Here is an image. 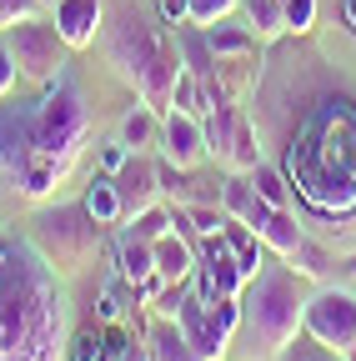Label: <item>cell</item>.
Segmentation results:
<instances>
[{
    "mask_svg": "<svg viewBox=\"0 0 356 361\" xmlns=\"http://www.w3.org/2000/svg\"><path fill=\"white\" fill-rule=\"evenodd\" d=\"M226 166H231L236 176H251V171L261 166V146H256V130H251V121H246V116H241V126H236V135H231Z\"/></svg>",
    "mask_w": 356,
    "mask_h": 361,
    "instance_id": "23",
    "label": "cell"
},
{
    "mask_svg": "<svg viewBox=\"0 0 356 361\" xmlns=\"http://www.w3.org/2000/svg\"><path fill=\"white\" fill-rule=\"evenodd\" d=\"M161 156L171 171H191L206 156V121L186 116V111H166L161 121Z\"/></svg>",
    "mask_w": 356,
    "mask_h": 361,
    "instance_id": "9",
    "label": "cell"
},
{
    "mask_svg": "<svg viewBox=\"0 0 356 361\" xmlns=\"http://www.w3.org/2000/svg\"><path fill=\"white\" fill-rule=\"evenodd\" d=\"M40 16V0H0V30H11L20 20H35Z\"/></svg>",
    "mask_w": 356,
    "mask_h": 361,
    "instance_id": "31",
    "label": "cell"
},
{
    "mask_svg": "<svg viewBox=\"0 0 356 361\" xmlns=\"http://www.w3.org/2000/svg\"><path fill=\"white\" fill-rule=\"evenodd\" d=\"M121 146L125 151H151V146H161V111H151V106H136L125 121H121Z\"/></svg>",
    "mask_w": 356,
    "mask_h": 361,
    "instance_id": "18",
    "label": "cell"
},
{
    "mask_svg": "<svg viewBox=\"0 0 356 361\" xmlns=\"http://www.w3.org/2000/svg\"><path fill=\"white\" fill-rule=\"evenodd\" d=\"M66 361H101V331H80L66 351Z\"/></svg>",
    "mask_w": 356,
    "mask_h": 361,
    "instance_id": "34",
    "label": "cell"
},
{
    "mask_svg": "<svg viewBox=\"0 0 356 361\" xmlns=\"http://www.w3.org/2000/svg\"><path fill=\"white\" fill-rule=\"evenodd\" d=\"M146 361H201V356L186 341V331H181L176 316H156V322L146 326Z\"/></svg>",
    "mask_w": 356,
    "mask_h": 361,
    "instance_id": "14",
    "label": "cell"
},
{
    "mask_svg": "<svg viewBox=\"0 0 356 361\" xmlns=\"http://www.w3.org/2000/svg\"><path fill=\"white\" fill-rule=\"evenodd\" d=\"M85 211H91V221L96 226H116V221H125V206H121V191H116V180L111 176H101L91 191H85V201H80Z\"/></svg>",
    "mask_w": 356,
    "mask_h": 361,
    "instance_id": "20",
    "label": "cell"
},
{
    "mask_svg": "<svg viewBox=\"0 0 356 361\" xmlns=\"http://www.w3.org/2000/svg\"><path fill=\"white\" fill-rule=\"evenodd\" d=\"M236 6H241V0H186V25L206 30V25H216V20H226Z\"/></svg>",
    "mask_w": 356,
    "mask_h": 361,
    "instance_id": "30",
    "label": "cell"
},
{
    "mask_svg": "<svg viewBox=\"0 0 356 361\" xmlns=\"http://www.w3.org/2000/svg\"><path fill=\"white\" fill-rule=\"evenodd\" d=\"M241 322L256 336V361H276L291 351V341L301 336L306 322V296L296 291V276L281 271H261L251 281V291H241Z\"/></svg>",
    "mask_w": 356,
    "mask_h": 361,
    "instance_id": "4",
    "label": "cell"
},
{
    "mask_svg": "<svg viewBox=\"0 0 356 361\" xmlns=\"http://www.w3.org/2000/svg\"><path fill=\"white\" fill-rule=\"evenodd\" d=\"M311 25H317V0H286V30L306 35Z\"/></svg>",
    "mask_w": 356,
    "mask_h": 361,
    "instance_id": "32",
    "label": "cell"
},
{
    "mask_svg": "<svg viewBox=\"0 0 356 361\" xmlns=\"http://www.w3.org/2000/svg\"><path fill=\"white\" fill-rule=\"evenodd\" d=\"M30 161V116L0 111V171H20Z\"/></svg>",
    "mask_w": 356,
    "mask_h": 361,
    "instance_id": "16",
    "label": "cell"
},
{
    "mask_svg": "<svg viewBox=\"0 0 356 361\" xmlns=\"http://www.w3.org/2000/svg\"><path fill=\"white\" fill-rule=\"evenodd\" d=\"M256 236H261V246H266V251H276V256H291V251L306 241V231L296 226V216H291V211H271Z\"/></svg>",
    "mask_w": 356,
    "mask_h": 361,
    "instance_id": "19",
    "label": "cell"
},
{
    "mask_svg": "<svg viewBox=\"0 0 356 361\" xmlns=\"http://www.w3.org/2000/svg\"><path fill=\"white\" fill-rule=\"evenodd\" d=\"M186 216H191V231H201V236L221 231V221H226V211H216V206H186Z\"/></svg>",
    "mask_w": 356,
    "mask_h": 361,
    "instance_id": "33",
    "label": "cell"
},
{
    "mask_svg": "<svg viewBox=\"0 0 356 361\" xmlns=\"http://www.w3.org/2000/svg\"><path fill=\"white\" fill-rule=\"evenodd\" d=\"M236 126H241V111H236L231 101H221V106L211 111V126H206V151L226 156V151H231V135H236Z\"/></svg>",
    "mask_w": 356,
    "mask_h": 361,
    "instance_id": "24",
    "label": "cell"
},
{
    "mask_svg": "<svg viewBox=\"0 0 356 361\" xmlns=\"http://www.w3.org/2000/svg\"><path fill=\"white\" fill-rule=\"evenodd\" d=\"M116 266H121V276L125 281H146V276H156V246L151 241H141V236H121V246H116Z\"/></svg>",
    "mask_w": 356,
    "mask_h": 361,
    "instance_id": "17",
    "label": "cell"
},
{
    "mask_svg": "<svg viewBox=\"0 0 356 361\" xmlns=\"http://www.w3.org/2000/svg\"><path fill=\"white\" fill-rule=\"evenodd\" d=\"M35 226H40V236H46V241H56V246L46 251L51 261H85V256L96 251V231H101V226L91 221V211H85V206L46 211Z\"/></svg>",
    "mask_w": 356,
    "mask_h": 361,
    "instance_id": "8",
    "label": "cell"
},
{
    "mask_svg": "<svg viewBox=\"0 0 356 361\" xmlns=\"http://www.w3.org/2000/svg\"><path fill=\"white\" fill-rule=\"evenodd\" d=\"M171 111H186V116H201V121L216 111L196 71H181V80H176V90H171Z\"/></svg>",
    "mask_w": 356,
    "mask_h": 361,
    "instance_id": "22",
    "label": "cell"
},
{
    "mask_svg": "<svg viewBox=\"0 0 356 361\" xmlns=\"http://www.w3.org/2000/svg\"><path fill=\"white\" fill-rule=\"evenodd\" d=\"M106 56H111L121 80H130L141 90V101L151 111H171V90L186 66H181L176 40H166L141 11H130V6L116 11V20L106 25Z\"/></svg>",
    "mask_w": 356,
    "mask_h": 361,
    "instance_id": "3",
    "label": "cell"
},
{
    "mask_svg": "<svg viewBox=\"0 0 356 361\" xmlns=\"http://www.w3.org/2000/svg\"><path fill=\"white\" fill-rule=\"evenodd\" d=\"M111 180H116V191H121L125 221H130V216H141L146 206H156V201H161V166H156L146 151H130V156H125V166H121Z\"/></svg>",
    "mask_w": 356,
    "mask_h": 361,
    "instance_id": "10",
    "label": "cell"
},
{
    "mask_svg": "<svg viewBox=\"0 0 356 361\" xmlns=\"http://www.w3.org/2000/svg\"><path fill=\"white\" fill-rule=\"evenodd\" d=\"M221 211L236 216V221H246L251 231H261L266 216H271V206H266V201L251 191V180H241V176H231L226 186H221Z\"/></svg>",
    "mask_w": 356,
    "mask_h": 361,
    "instance_id": "15",
    "label": "cell"
},
{
    "mask_svg": "<svg viewBox=\"0 0 356 361\" xmlns=\"http://www.w3.org/2000/svg\"><path fill=\"white\" fill-rule=\"evenodd\" d=\"M6 45H11V56H16V66H20V75L25 80H35V85H51V80H61L66 75V56H70V45L61 40V30H56V20H20V25H11L6 30Z\"/></svg>",
    "mask_w": 356,
    "mask_h": 361,
    "instance_id": "6",
    "label": "cell"
},
{
    "mask_svg": "<svg viewBox=\"0 0 356 361\" xmlns=\"http://www.w3.org/2000/svg\"><path fill=\"white\" fill-rule=\"evenodd\" d=\"M0 361H66V291L25 236H0Z\"/></svg>",
    "mask_w": 356,
    "mask_h": 361,
    "instance_id": "1",
    "label": "cell"
},
{
    "mask_svg": "<svg viewBox=\"0 0 356 361\" xmlns=\"http://www.w3.org/2000/svg\"><path fill=\"white\" fill-rule=\"evenodd\" d=\"M80 141H85V96L66 71L61 80L46 85V96L30 111V156L56 161V171L66 176L70 161L80 156Z\"/></svg>",
    "mask_w": 356,
    "mask_h": 361,
    "instance_id": "5",
    "label": "cell"
},
{
    "mask_svg": "<svg viewBox=\"0 0 356 361\" xmlns=\"http://www.w3.org/2000/svg\"><path fill=\"white\" fill-rule=\"evenodd\" d=\"M156 246V276L166 281V286H181L191 271H196V246H191V236L186 231H171L161 236V241H151Z\"/></svg>",
    "mask_w": 356,
    "mask_h": 361,
    "instance_id": "12",
    "label": "cell"
},
{
    "mask_svg": "<svg viewBox=\"0 0 356 361\" xmlns=\"http://www.w3.org/2000/svg\"><path fill=\"white\" fill-rule=\"evenodd\" d=\"M16 75H20V66H16V56H11V45L0 40V96L16 85Z\"/></svg>",
    "mask_w": 356,
    "mask_h": 361,
    "instance_id": "35",
    "label": "cell"
},
{
    "mask_svg": "<svg viewBox=\"0 0 356 361\" xmlns=\"http://www.w3.org/2000/svg\"><path fill=\"white\" fill-rule=\"evenodd\" d=\"M125 231H130V236H141V241H161V236L171 231V211L156 201V206H146L141 216H130V221H125Z\"/></svg>",
    "mask_w": 356,
    "mask_h": 361,
    "instance_id": "28",
    "label": "cell"
},
{
    "mask_svg": "<svg viewBox=\"0 0 356 361\" xmlns=\"http://www.w3.org/2000/svg\"><path fill=\"white\" fill-rule=\"evenodd\" d=\"M291 180L321 211H356V116L336 101L291 146Z\"/></svg>",
    "mask_w": 356,
    "mask_h": 361,
    "instance_id": "2",
    "label": "cell"
},
{
    "mask_svg": "<svg viewBox=\"0 0 356 361\" xmlns=\"http://www.w3.org/2000/svg\"><path fill=\"white\" fill-rule=\"evenodd\" d=\"M206 45H211V56H216V71H221V66H251V56H256V30H251V25L216 20V25H206Z\"/></svg>",
    "mask_w": 356,
    "mask_h": 361,
    "instance_id": "13",
    "label": "cell"
},
{
    "mask_svg": "<svg viewBox=\"0 0 356 361\" xmlns=\"http://www.w3.org/2000/svg\"><path fill=\"white\" fill-rule=\"evenodd\" d=\"M301 331L317 341V346L346 356V351L356 346V291L321 286L317 296H306V322H301Z\"/></svg>",
    "mask_w": 356,
    "mask_h": 361,
    "instance_id": "7",
    "label": "cell"
},
{
    "mask_svg": "<svg viewBox=\"0 0 356 361\" xmlns=\"http://www.w3.org/2000/svg\"><path fill=\"white\" fill-rule=\"evenodd\" d=\"M291 361H341L336 351H326V346H296L291 351Z\"/></svg>",
    "mask_w": 356,
    "mask_h": 361,
    "instance_id": "36",
    "label": "cell"
},
{
    "mask_svg": "<svg viewBox=\"0 0 356 361\" xmlns=\"http://www.w3.org/2000/svg\"><path fill=\"white\" fill-rule=\"evenodd\" d=\"M101 361H141L136 336H130L121 322H106L101 326Z\"/></svg>",
    "mask_w": 356,
    "mask_h": 361,
    "instance_id": "27",
    "label": "cell"
},
{
    "mask_svg": "<svg viewBox=\"0 0 356 361\" xmlns=\"http://www.w3.org/2000/svg\"><path fill=\"white\" fill-rule=\"evenodd\" d=\"M16 176H20V191H25V196H51V191H56V180H61L56 161H46V156H30Z\"/></svg>",
    "mask_w": 356,
    "mask_h": 361,
    "instance_id": "25",
    "label": "cell"
},
{
    "mask_svg": "<svg viewBox=\"0 0 356 361\" xmlns=\"http://www.w3.org/2000/svg\"><path fill=\"white\" fill-rule=\"evenodd\" d=\"M286 261H291L296 276H317V281H321V276H331V256H326L321 246H311V241H301Z\"/></svg>",
    "mask_w": 356,
    "mask_h": 361,
    "instance_id": "29",
    "label": "cell"
},
{
    "mask_svg": "<svg viewBox=\"0 0 356 361\" xmlns=\"http://www.w3.org/2000/svg\"><path fill=\"white\" fill-rule=\"evenodd\" d=\"M341 361H356V346H351V351H346V356H341Z\"/></svg>",
    "mask_w": 356,
    "mask_h": 361,
    "instance_id": "40",
    "label": "cell"
},
{
    "mask_svg": "<svg viewBox=\"0 0 356 361\" xmlns=\"http://www.w3.org/2000/svg\"><path fill=\"white\" fill-rule=\"evenodd\" d=\"M40 6H46V0H40ZM51 6H56V0H51Z\"/></svg>",
    "mask_w": 356,
    "mask_h": 361,
    "instance_id": "41",
    "label": "cell"
},
{
    "mask_svg": "<svg viewBox=\"0 0 356 361\" xmlns=\"http://www.w3.org/2000/svg\"><path fill=\"white\" fill-rule=\"evenodd\" d=\"M246 180H251V191H256L266 206H271V211H291V180H286L276 166H266V161H261Z\"/></svg>",
    "mask_w": 356,
    "mask_h": 361,
    "instance_id": "21",
    "label": "cell"
},
{
    "mask_svg": "<svg viewBox=\"0 0 356 361\" xmlns=\"http://www.w3.org/2000/svg\"><path fill=\"white\" fill-rule=\"evenodd\" d=\"M246 20L256 35H281L286 30V0H246Z\"/></svg>",
    "mask_w": 356,
    "mask_h": 361,
    "instance_id": "26",
    "label": "cell"
},
{
    "mask_svg": "<svg viewBox=\"0 0 356 361\" xmlns=\"http://www.w3.org/2000/svg\"><path fill=\"white\" fill-rule=\"evenodd\" d=\"M346 16H351V25H356V0H346Z\"/></svg>",
    "mask_w": 356,
    "mask_h": 361,
    "instance_id": "39",
    "label": "cell"
},
{
    "mask_svg": "<svg viewBox=\"0 0 356 361\" xmlns=\"http://www.w3.org/2000/svg\"><path fill=\"white\" fill-rule=\"evenodd\" d=\"M101 0H56V30L70 51H85L101 35Z\"/></svg>",
    "mask_w": 356,
    "mask_h": 361,
    "instance_id": "11",
    "label": "cell"
},
{
    "mask_svg": "<svg viewBox=\"0 0 356 361\" xmlns=\"http://www.w3.org/2000/svg\"><path fill=\"white\" fill-rule=\"evenodd\" d=\"M125 156H130V151H125V146H121V141H116V146H106V151H101V166H106V171H111V176H116V171H121V166H125Z\"/></svg>",
    "mask_w": 356,
    "mask_h": 361,
    "instance_id": "37",
    "label": "cell"
},
{
    "mask_svg": "<svg viewBox=\"0 0 356 361\" xmlns=\"http://www.w3.org/2000/svg\"><path fill=\"white\" fill-rule=\"evenodd\" d=\"M161 16L166 25H186V0H161Z\"/></svg>",
    "mask_w": 356,
    "mask_h": 361,
    "instance_id": "38",
    "label": "cell"
}]
</instances>
